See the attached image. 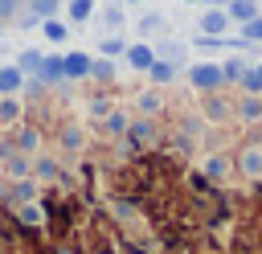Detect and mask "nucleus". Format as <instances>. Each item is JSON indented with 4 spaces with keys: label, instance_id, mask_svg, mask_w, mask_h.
Instances as JSON below:
<instances>
[{
    "label": "nucleus",
    "instance_id": "9d476101",
    "mask_svg": "<svg viewBox=\"0 0 262 254\" xmlns=\"http://www.w3.org/2000/svg\"><path fill=\"white\" fill-rule=\"evenodd\" d=\"M41 61H45V57H41L37 49H25L20 61H16V70H20V74H25V70H41Z\"/></svg>",
    "mask_w": 262,
    "mask_h": 254
},
{
    "label": "nucleus",
    "instance_id": "bb28decb",
    "mask_svg": "<svg viewBox=\"0 0 262 254\" xmlns=\"http://www.w3.org/2000/svg\"><path fill=\"white\" fill-rule=\"evenodd\" d=\"M131 135H135V139H147V135H151V127H147V123H135V127H131Z\"/></svg>",
    "mask_w": 262,
    "mask_h": 254
},
{
    "label": "nucleus",
    "instance_id": "b1692460",
    "mask_svg": "<svg viewBox=\"0 0 262 254\" xmlns=\"http://www.w3.org/2000/svg\"><path fill=\"white\" fill-rule=\"evenodd\" d=\"M106 127H111V131H127V119H123V115H111Z\"/></svg>",
    "mask_w": 262,
    "mask_h": 254
},
{
    "label": "nucleus",
    "instance_id": "f257e3e1",
    "mask_svg": "<svg viewBox=\"0 0 262 254\" xmlns=\"http://www.w3.org/2000/svg\"><path fill=\"white\" fill-rule=\"evenodd\" d=\"M188 78H192V86L196 90H217L225 78H221V66H213V61H201V66H192L188 70Z\"/></svg>",
    "mask_w": 262,
    "mask_h": 254
},
{
    "label": "nucleus",
    "instance_id": "1a4fd4ad",
    "mask_svg": "<svg viewBox=\"0 0 262 254\" xmlns=\"http://www.w3.org/2000/svg\"><path fill=\"white\" fill-rule=\"evenodd\" d=\"M94 0H70V20H90Z\"/></svg>",
    "mask_w": 262,
    "mask_h": 254
},
{
    "label": "nucleus",
    "instance_id": "6e6552de",
    "mask_svg": "<svg viewBox=\"0 0 262 254\" xmlns=\"http://www.w3.org/2000/svg\"><path fill=\"white\" fill-rule=\"evenodd\" d=\"M147 74H151V82H172V74H176V70H172V61H151V66H147Z\"/></svg>",
    "mask_w": 262,
    "mask_h": 254
},
{
    "label": "nucleus",
    "instance_id": "2eb2a0df",
    "mask_svg": "<svg viewBox=\"0 0 262 254\" xmlns=\"http://www.w3.org/2000/svg\"><path fill=\"white\" fill-rule=\"evenodd\" d=\"M90 74H94V78H102V82H106V78H111V74H115V66H111V61H90Z\"/></svg>",
    "mask_w": 262,
    "mask_h": 254
},
{
    "label": "nucleus",
    "instance_id": "ddd939ff",
    "mask_svg": "<svg viewBox=\"0 0 262 254\" xmlns=\"http://www.w3.org/2000/svg\"><path fill=\"white\" fill-rule=\"evenodd\" d=\"M45 37L49 41H66V25L61 20H45Z\"/></svg>",
    "mask_w": 262,
    "mask_h": 254
},
{
    "label": "nucleus",
    "instance_id": "4be33fe9",
    "mask_svg": "<svg viewBox=\"0 0 262 254\" xmlns=\"http://www.w3.org/2000/svg\"><path fill=\"white\" fill-rule=\"evenodd\" d=\"M37 143H41V139H37V131H20V147H25V152H33Z\"/></svg>",
    "mask_w": 262,
    "mask_h": 254
},
{
    "label": "nucleus",
    "instance_id": "423d86ee",
    "mask_svg": "<svg viewBox=\"0 0 262 254\" xmlns=\"http://www.w3.org/2000/svg\"><path fill=\"white\" fill-rule=\"evenodd\" d=\"M127 61H131L135 70H147V66L156 61V53H151L147 45H131V49H127Z\"/></svg>",
    "mask_w": 262,
    "mask_h": 254
},
{
    "label": "nucleus",
    "instance_id": "a211bd4d",
    "mask_svg": "<svg viewBox=\"0 0 262 254\" xmlns=\"http://www.w3.org/2000/svg\"><path fill=\"white\" fill-rule=\"evenodd\" d=\"M57 0H33V16H53Z\"/></svg>",
    "mask_w": 262,
    "mask_h": 254
},
{
    "label": "nucleus",
    "instance_id": "a878e982",
    "mask_svg": "<svg viewBox=\"0 0 262 254\" xmlns=\"http://www.w3.org/2000/svg\"><path fill=\"white\" fill-rule=\"evenodd\" d=\"M102 20H106V25H111V29H115V25H119V20H123V12H119V8H106V16H102Z\"/></svg>",
    "mask_w": 262,
    "mask_h": 254
},
{
    "label": "nucleus",
    "instance_id": "7ed1b4c3",
    "mask_svg": "<svg viewBox=\"0 0 262 254\" xmlns=\"http://www.w3.org/2000/svg\"><path fill=\"white\" fill-rule=\"evenodd\" d=\"M61 74L66 78H86L90 74V57L86 53H66L61 57Z\"/></svg>",
    "mask_w": 262,
    "mask_h": 254
},
{
    "label": "nucleus",
    "instance_id": "f8f14e48",
    "mask_svg": "<svg viewBox=\"0 0 262 254\" xmlns=\"http://www.w3.org/2000/svg\"><path fill=\"white\" fill-rule=\"evenodd\" d=\"M242 86H246L250 94H258V90H262V66H254V70H246V74H242Z\"/></svg>",
    "mask_w": 262,
    "mask_h": 254
},
{
    "label": "nucleus",
    "instance_id": "4468645a",
    "mask_svg": "<svg viewBox=\"0 0 262 254\" xmlns=\"http://www.w3.org/2000/svg\"><path fill=\"white\" fill-rule=\"evenodd\" d=\"M242 74H246L242 61H225V66H221V78H225V82H233V78H242Z\"/></svg>",
    "mask_w": 262,
    "mask_h": 254
},
{
    "label": "nucleus",
    "instance_id": "20e7f679",
    "mask_svg": "<svg viewBox=\"0 0 262 254\" xmlns=\"http://www.w3.org/2000/svg\"><path fill=\"white\" fill-rule=\"evenodd\" d=\"M225 16H229V20H242V25H246V20H254V16H258V4H254V0H229Z\"/></svg>",
    "mask_w": 262,
    "mask_h": 254
},
{
    "label": "nucleus",
    "instance_id": "f3484780",
    "mask_svg": "<svg viewBox=\"0 0 262 254\" xmlns=\"http://www.w3.org/2000/svg\"><path fill=\"white\" fill-rule=\"evenodd\" d=\"M242 41H262V20L254 16V20H246V37Z\"/></svg>",
    "mask_w": 262,
    "mask_h": 254
},
{
    "label": "nucleus",
    "instance_id": "412c9836",
    "mask_svg": "<svg viewBox=\"0 0 262 254\" xmlns=\"http://www.w3.org/2000/svg\"><path fill=\"white\" fill-rule=\"evenodd\" d=\"M156 107H160V98H156V94H139V111H147V115H151Z\"/></svg>",
    "mask_w": 262,
    "mask_h": 254
},
{
    "label": "nucleus",
    "instance_id": "9b49d317",
    "mask_svg": "<svg viewBox=\"0 0 262 254\" xmlns=\"http://www.w3.org/2000/svg\"><path fill=\"white\" fill-rule=\"evenodd\" d=\"M53 78H66V74H61V57L41 61V82H53Z\"/></svg>",
    "mask_w": 262,
    "mask_h": 254
},
{
    "label": "nucleus",
    "instance_id": "5701e85b",
    "mask_svg": "<svg viewBox=\"0 0 262 254\" xmlns=\"http://www.w3.org/2000/svg\"><path fill=\"white\" fill-rule=\"evenodd\" d=\"M225 172H229L225 160H209V176H225Z\"/></svg>",
    "mask_w": 262,
    "mask_h": 254
},
{
    "label": "nucleus",
    "instance_id": "39448f33",
    "mask_svg": "<svg viewBox=\"0 0 262 254\" xmlns=\"http://www.w3.org/2000/svg\"><path fill=\"white\" fill-rule=\"evenodd\" d=\"M20 82H25V74H20L16 66H4V70H0V94H16Z\"/></svg>",
    "mask_w": 262,
    "mask_h": 254
},
{
    "label": "nucleus",
    "instance_id": "0eeeda50",
    "mask_svg": "<svg viewBox=\"0 0 262 254\" xmlns=\"http://www.w3.org/2000/svg\"><path fill=\"white\" fill-rule=\"evenodd\" d=\"M242 172L246 176H258L262 172V147H246L242 152Z\"/></svg>",
    "mask_w": 262,
    "mask_h": 254
},
{
    "label": "nucleus",
    "instance_id": "393cba45",
    "mask_svg": "<svg viewBox=\"0 0 262 254\" xmlns=\"http://www.w3.org/2000/svg\"><path fill=\"white\" fill-rule=\"evenodd\" d=\"M16 4H20V0H0V20H4V16H12V12H16Z\"/></svg>",
    "mask_w": 262,
    "mask_h": 254
},
{
    "label": "nucleus",
    "instance_id": "6ab92c4d",
    "mask_svg": "<svg viewBox=\"0 0 262 254\" xmlns=\"http://www.w3.org/2000/svg\"><path fill=\"white\" fill-rule=\"evenodd\" d=\"M98 49H102L106 57H115V53H123V41H119V37H106V41H102Z\"/></svg>",
    "mask_w": 262,
    "mask_h": 254
},
{
    "label": "nucleus",
    "instance_id": "dca6fc26",
    "mask_svg": "<svg viewBox=\"0 0 262 254\" xmlns=\"http://www.w3.org/2000/svg\"><path fill=\"white\" fill-rule=\"evenodd\" d=\"M16 115H20V111H16V102H12V98H4V102H0V123H12Z\"/></svg>",
    "mask_w": 262,
    "mask_h": 254
},
{
    "label": "nucleus",
    "instance_id": "f03ea898",
    "mask_svg": "<svg viewBox=\"0 0 262 254\" xmlns=\"http://www.w3.org/2000/svg\"><path fill=\"white\" fill-rule=\"evenodd\" d=\"M201 29H205V37H217V33H225V29H229V16H225V8H209V12L201 16Z\"/></svg>",
    "mask_w": 262,
    "mask_h": 254
},
{
    "label": "nucleus",
    "instance_id": "aec40b11",
    "mask_svg": "<svg viewBox=\"0 0 262 254\" xmlns=\"http://www.w3.org/2000/svg\"><path fill=\"white\" fill-rule=\"evenodd\" d=\"M242 115H246V119H258V115H262V102H258V98H246V102H242Z\"/></svg>",
    "mask_w": 262,
    "mask_h": 254
}]
</instances>
